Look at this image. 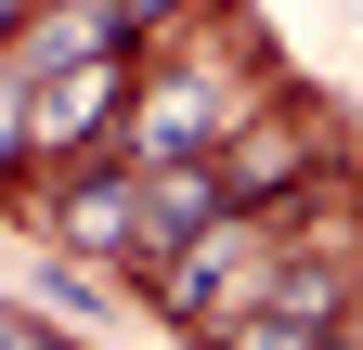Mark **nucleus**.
<instances>
[{"label": "nucleus", "instance_id": "f257e3e1", "mask_svg": "<svg viewBox=\"0 0 363 350\" xmlns=\"http://www.w3.org/2000/svg\"><path fill=\"white\" fill-rule=\"evenodd\" d=\"M26 337H39V324H26V312H0V350H26Z\"/></svg>", "mask_w": 363, "mask_h": 350}, {"label": "nucleus", "instance_id": "f03ea898", "mask_svg": "<svg viewBox=\"0 0 363 350\" xmlns=\"http://www.w3.org/2000/svg\"><path fill=\"white\" fill-rule=\"evenodd\" d=\"M13 26H26V0H0V39H13Z\"/></svg>", "mask_w": 363, "mask_h": 350}]
</instances>
